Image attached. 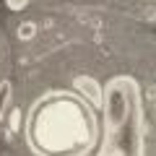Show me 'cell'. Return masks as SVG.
<instances>
[{"label":"cell","mask_w":156,"mask_h":156,"mask_svg":"<svg viewBox=\"0 0 156 156\" xmlns=\"http://www.w3.org/2000/svg\"><path fill=\"white\" fill-rule=\"evenodd\" d=\"M29 3H31V0H5V5L11 8V11H23Z\"/></svg>","instance_id":"5b68a950"},{"label":"cell","mask_w":156,"mask_h":156,"mask_svg":"<svg viewBox=\"0 0 156 156\" xmlns=\"http://www.w3.org/2000/svg\"><path fill=\"white\" fill-rule=\"evenodd\" d=\"M23 138L34 156H89L99 140L96 107L78 91H47L29 107Z\"/></svg>","instance_id":"6da1fadb"},{"label":"cell","mask_w":156,"mask_h":156,"mask_svg":"<svg viewBox=\"0 0 156 156\" xmlns=\"http://www.w3.org/2000/svg\"><path fill=\"white\" fill-rule=\"evenodd\" d=\"M18 37H21V39H31L34 37V26H31V23H26V26L18 31Z\"/></svg>","instance_id":"8992f818"},{"label":"cell","mask_w":156,"mask_h":156,"mask_svg":"<svg viewBox=\"0 0 156 156\" xmlns=\"http://www.w3.org/2000/svg\"><path fill=\"white\" fill-rule=\"evenodd\" d=\"M76 86L83 91L81 96H83L86 101H91L94 107H99V104H101V86L96 83L94 78H86V76H83V78H76Z\"/></svg>","instance_id":"3957f363"},{"label":"cell","mask_w":156,"mask_h":156,"mask_svg":"<svg viewBox=\"0 0 156 156\" xmlns=\"http://www.w3.org/2000/svg\"><path fill=\"white\" fill-rule=\"evenodd\" d=\"M104 146L120 156H146V117L140 86L133 76H115L101 89Z\"/></svg>","instance_id":"7a4b0ae2"},{"label":"cell","mask_w":156,"mask_h":156,"mask_svg":"<svg viewBox=\"0 0 156 156\" xmlns=\"http://www.w3.org/2000/svg\"><path fill=\"white\" fill-rule=\"evenodd\" d=\"M11 101H13V83L11 81H0V120L5 117Z\"/></svg>","instance_id":"277c9868"},{"label":"cell","mask_w":156,"mask_h":156,"mask_svg":"<svg viewBox=\"0 0 156 156\" xmlns=\"http://www.w3.org/2000/svg\"><path fill=\"white\" fill-rule=\"evenodd\" d=\"M99 156H120L115 148H109V146H101V151H99Z\"/></svg>","instance_id":"52a82bcc"}]
</instances>
